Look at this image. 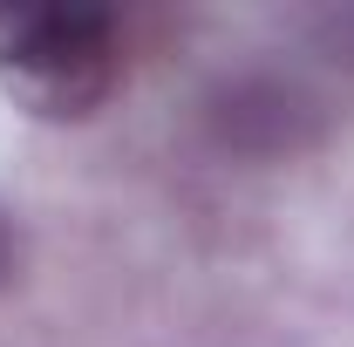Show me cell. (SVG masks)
<instances>
[{
  "label": "cell",
  "mask_w": 354,
  "mask_h": 347,
  "mask_svg": "<svg viewBox=\"0 0 354 347\" xmlns=\"http://www.w3.org/2000/svg\"><path fill=\"white\" fill-rule=\"evenodd\" d=\"M14 265H21V238H14V225H7V212H0V286L14 279Z\"/></svg>",
  "instance_id": "3957f363"
},
{
  "label": "cell",
  "mask_w": 354,
  "mask_h": 347,
  "mask_svg": "<svg viewBox=\"0 0 354 347\" xmlns=\"http://www.w3.org/2000/svg\"><path fill=\"white\" fill-rule=\"evenodd\" d=\"M123 82L109 7H0V95L35 123H88Z\"/></svg>",
  "instance_id": "6da1fadb"
},
{
  "label": "cell",
  "mask_w": 354,
  "mask_h": 347,
  "mask_svg": "<svg viewBox=\"0 0 354 347\" xmlns=\"http://www.w3.org/2000/svg\"><path fill=\"white\" fill-rule=\"evenodd\" d=\"M320 35H327V48L354 68V7H348V14H327V21H320Z\"/></svg>",
  "instance_id": "7a4b0ae2"
}]
</instances>
